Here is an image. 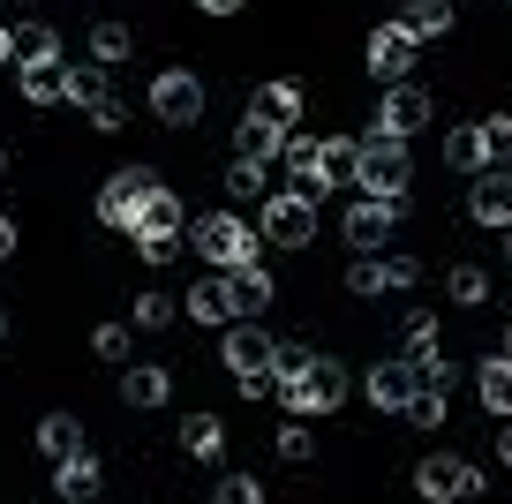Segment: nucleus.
Instances as JSON below:
<instances>
[{
  "instance_id": "ddd939ff",
  "label": "nucleus",
  "mask_w": 512,
  "mask_h": 504,
  "mask_svg": "<svg viewBox=\"0 0 512 504\" xmlns=\"http://www.w3.org/2000/svg\"><path fill=\"white\" fill-rule=\"evenodd\" d=\"M377 128L384 136H422L430 128V91H415V83H384V98H377Z\"/></svg>"
},
{
  "instance_id": "f8f14e48",
  "label": "nucleus",
  "mask_w": 512,
  "mask_h": 504,
  "mask_svg": "<svg viewBox=\"0 0 512 504\" xmlns=\"http://www.w3.org/2000/svg\"><path fill=\"white\" fill-rule=\"evenodd\" d=\"M467 219L490 226V234H505V226H512V166H490V174L467 181Z\"/></svg>"
},
{
  "instance_id": "412c9836",
  "label": "nucleus",
  "mask_w": 512,
  "mask_h": 504,
  "mask_svg": "<svg viewBox=\"0 0 512 504\" xmlns=\"http://www.w3.org/2000/svg\"><path fill=\"white\" fill-rule=\"evenodd\" d=\"M475 392H482V407H490L497 422H512V354H490V362H475Z\"/></svg>"
},
{
  "instance_id": "f03ea898",
  "label": "nucleus",
  "mask_w": 512,
  "mask_h": 504,
  "mask_svg": "<svg viewBox=\"0 0 512 504\" xmlns=\"http://www.w3.org/2000/svg\"><path fill=\"white\" fill-rule=\"evenodd\" d=\"M256 241H264V234H256L249 219H234V211H204V219L189 226V249L204 256L211 271H234V264H249V256H256Z\"/></svg>"
},
{
  "instance_id": "bb28decb",
  "label": "nucleus",
  "mask_w": 512,
  "mask_h": 504,
  "mask_svg": "<svg viewBox=\"0 0 512 504\" xmlns=\"http://www.w3.org/2000/svg\"><path fill=\"white\" fill-rule=\"evenodd\" d=\"M181 452H189V459H219L226 452L219 414H189V422H181Z\"/></svg>"
},
{
  "instance_id": "cd10ccee",
  "label": "nucleus",
  "mask_w": 512,
  "mask_h": 504,
  "mask_svg": "<svg viewBox=\"0 0 512 504\" xmlns=\"http://www.w3.org/2000/svg\"><path fill=\"white\" fill-rule=\"evenodd\" d=\"M249 106H256V113H272L279 128H294V121H302V83H264Z\"/></svg>"
},
{
  "instance_id": "8fccbe9b",
  "label": "nucleus",
  "mask_w": 512,
  "mask_h": 504,
  "mask_svg": "<svg viewBox=\"0 0 512 504\" xmlns=\"http://www.w3.org/2000/svg\"><path fill=\"white\" fill-rule=\"evenodd\" d=\"M196 8H204V16H234L241 0H196Z\"/></svg>"
},
{
  "instance_id": "4c0bfd02",
  "label": "nucleus",
  "mask_w": 512,
  "mask_h": 504,
  "mask_svg": "<svg viewBox=\"0 0 512 504\" xmlns=\"http://www.w3.org/2000/svg\"><path fill=\"white\" fill-rule=\"evenodd\" d=\"M211 504H264V482H249V474H219Z\"/></svg>"
},
{
  "instance_id": "a878e982",
  "label": "nucleus",
  "mask_w": 512,
  "mask_h": 504,
  "mask_svg": "<svg viewBox=\"0 0 512 504\" xmlns=\"http://www.w3.org/2000/svg\"><path fill=\"white\" fill-rule=\"evenodd\" d=\"M106 61H68V106H83V113H91V106H106Z\"/></svg>"
},
{
  "instance_id": "0eeeda50",
  "label": "nucleus",
  "mask_w": 512,
  "mask_h": 504,
  "mask_svg": "<svg viewBox=\"0 0 512 504\" xmlns=\"http://www.w3.org/2000/svg\"><path fill=\"white\" fill-rule=\"evenodd\" d=\"M151 189H159V174H151V166H121V174L98 189V219L121 226V234H136V211H144Z\"/></svg>"
},
{
  "instance_id": "1a4fd4ad",
  "label": "nucleus",
  "mask_w": 512,
  "mask_h": 504,
  "mask_svg": "<svg viewBox=\"0 0 512 504\" xmlns=\"http://www.w3.org/2000/svg\"><path fill=\"white\" fill-rule=\"evenodd\" d=\"M272 347H279V339L264 331V316H234V324L219 331V362L234 369V377H241V369H272Z\"/></svg>"
},
{
  "instance_id": "6e6552de",
  "label": "nucleus",
  "mask_w": 512,
  "mask_h": 504,
  "mask_svg": "<svg viewBox=\"0 0 512 504\" xmlns=\"http://www.w3.org/2000/svg\"><path fill=\"white\" fill-rule=\"evenodd\" d=\"M415 489H422V504H467L482 489V474L467 467V459L437 452V459H422V467H415Z\"/></svg>"
},
{
  "instance_id": "09e8293b",
  "label": "nucleus",
  "mask_w": 512,
  "mask_h": 504,
  "mask_svg": "<svg viewBox=\"0 0 512 504\" xmlns=\"http://www.w3.org/2000/svg\"><path fill=\"white\" fill-rule=\"evenodd\" d=\"M497 459L512 467V422H497Z\"/></svg>"
},
{
  "instance_id": "3c124183",
  "label": "nucleus",
  "mask_w": 512,
  "mask_h": 504,
  "mask_svg": "<svg viewBox=\"0 0 512 504\" xmlns=\"http://www.w3.org/2000/svg\"><path fill=\"white\" fill-rule=\"evenodd\" d=\"M0 347H8V309H0Z\"/></svg>"
},
{
  "instance_id": "37998d69",
  "label": "nucleus",
  "mask_w": 512,
  "mask_h": 504,
  "mask_svg": "<svg viewBox=\"0 0 512 504\" xmlns=\"http://www.w3.org/2000/svg\"><path fill=\"white\" fill-rule=\"evenodd\" d=\"M482 136H490L497 166H512V113H497V121H482Z\"/></svg>"
},
{
  "instance_id": "6ab92c4d",
  "label": "nucleus",
  "mask_w": 512,
  "mask_h": 504,
  "mask_svg": "<svg viewBox=\"0 0 512 504\" xmlns=\"http://www.w3.org/2000/svg\"><path fill=\"white\" fill-rule=\"evenodd\" d=\"M400 354L422 369V377H430V369H445V339H437V316H422V309L407 316V331H400Z\"/></svg>"
},
{
  "instance_id": "5701e85b",
  "label": "nucleus",
  "mask_w": 512,
  "mask_h": 504,
  "mask_svg": "<svg viewBox=\"0 0 512 504\" xmlns=\"http://www.w3.org/2000/svg\"><path fill=\"white\" fill-rule=\"evenodd\" d=\"M234 301H241V316H264V309L279 301V279L249 256V264H234Z\"/></svg>"
},
{
  "instance_id": "2eb2a0df",
  "label": "nucleus",
  "mask_w": 512,
  "mask_h": 504,
  "mask_svg": "<svg viewBox=\"0 0 512 504\" xmlns=\"http://www.w3.org/2000/svg\"><path fill=\"white\" fill-rule=\"evenodd\" d=\"M287 136H294V128H279L272 113H256V106H249V121L234 128V158H256V166H272V158L287 151Z\"/></svg>"
},
{
  "instance_id": "ea45409f",
  "label": "nucleus",
  "mask_w": 512,
  "mask_h": 504,
  "mask_svg": "<svg viewBox=\"0 0 512 504\" xmlns=\"http://www.w3.org/2000/svg\"><path fill=\"white\" fill-rule=\"evenodd\" d=\"M91 354H98V362H128V324H98L91 331Z\"/></svg>"
},
{
  "instance_id": "c03bdc74",
  "label": "nucleus",
  "mask_w": 512,
  "mask_h": 504,
  "mask_svg": "<svg viewBox=\"0 0 512 504\" xmlns=\"http://www.w3.org/2000/svg\"><path fill=\"white\" fill-rule=\"evenodd\" d=\"M91 128H98V136H113V128H128V106H121V98H106V106H91Z\"/></svg>"
},
{
  "instance_id": "de8ad7c7",
  "label": "nucleus",
  "mask_w": 512,
  "mask_h": 504,
  "mask_svg": "<svg viewBox=\"0 0 512 504\" xmlns=\"http://www.w3.org/2000/svg\"><path fill=\"white\" fill-rule=\"evenodd\" d=\"M16 256V219H0V264Z\"/></svg>"
},
{
  "instance_id": "c9c22d12",
  "label": "nucleus",
  "mask_w": 512,
  "mask_h": 504,
  "mask_svg": "<svg viewBox=\"0 0 512 504\" xmlns=\"http://www.w3.org/2000/svg\"><path fill=\"white\" fill-rule=\"evenodd\" d=\"M309 362H317V347H302V339H279V347H272V377L279 384H294Z\"/></svg>"
},
{
  "instance_id": "58836bf2",
  "label": "nucleus",
  "mask_w": 512,
  "mask_h": 504,
  "mask_svg": "<svg viewBox=\"0 0 512 504\" xmlns=\"http://www.w3.org/2000/svg\"><path fill=\"white\" fill-rule=\"evenodd\" d=\"M309 452H317V437H309V422H302V414H294V422L279 429V459H294V467H302Z\"/></svg>"
},
{
  "instance_id": "72a5a7b5",
  "label": "nucleus",
  "mask_w": 512,
  "mask_h": 504,
  "mask_svg": "<svg viewBox=\"0 0 512 504\" xmlns=\"http://www.w3.org/2000/svg\"><path fill=\"white\" fill-rule=\"evenodd\" d=\"M174 309H181L174 294H151V286H144V294L128 301V324H136V331H159V324H166V316H174Z\"/></svg>"
},
{
  "instance_id": "dca6fc26",
  "label": "nucleus",
  "mask_w": 512,
  "mask_h": 504,
  "mask_svg": "<svg viewBox=\"0 0 512 504\" xmlns=\"http://www.w3.org/2000/svg\"><path fill=\"white\" fill-rule=\"evenodd\" d=\"M279 166H287V189H309V196H332L324 189V136H287V151H279Z\"/></svg>"
},
{
  "instance_id": "49530a36",
  "label": "nucleus",
  "mask_w": 512,
  "mask_h": 504,
  "mask_svg": "<svg viewBox=\"0 0 512 504\" xmlns=\"http://www.w3.org/2000/svg\"><path fill=\"white\" fill-rule=\"evenodd\" d=\"M16 61V23H0V68Z\"/></svg>"
},
{
  "instance_id": "f257e3e1",
  "label": "nucleus",
  "mask_w": 512,
  "mask_h": 504,
  "mask_svg": "<svg viewBox=\"0 0 512 504\" xmlns=\"http://www.w3.org/2000/svg\"><path fill=\"white\" fill-rule=\"evenodd\" d=\"M407 181H415V158H407V143H400V136H384V128H369V136H362V158H354V189H362V196H392V204H400Z\"/></svg>"
},
{
  "instance_id": "864d4df0",
  "label": "nucleus",
  "mask_w": 512,
  "mask_h": 504,
  "mask_svg": "<svg viewBox=\"0 0 512 504\" xmlns=\"http://www.w3.org/2000/svg\"><path fill=\"white\" fill-rule=\"evenodd\" d=\"M0 174H8V143H0Z\"/></svg>"
},
{
  "instance_id": "c85d7f7f",
  "label": "nucleus",
  "mask_w": 512,
  "mask_h": 504,
  "mask_svg": "<svg viewBox=\"0 0 512 504\" xmlns=\"http://www.w3.org/2000/svg\"><path fill=\"white\" fill-rule=\"evenodd\" d=\"M354 158H362V136H324V189H347Z\"/></svg>"
},
{
  "instance_id": "f3484780",
  "label": "nucleus",
  "mask_w": 512,
  "mask_h": 504,
  "mask_svg": "<svg viewBox=\"0 0 512 504\" xmlns=\"http://www.w3.org/2000/svg\"><path fill=\"white\" fill-rule=\"evenodd\" d=\"M121 399L136 414H151V407H166V399H174V377H166L159 362H128L121 369Z\"/></svg>"
},
{
  "instance_id": "e433bc0d",
  "label": "nucleus",
  "mask_w": 512,
  "mask_h": 504,
  "mask_svg": "<svg viewBox=\"0 0 512 504\" xmlns=\"http://www.w3.org/2000/svg\"><path fill=\"white\" fill-rule=\"evenodd\" d=\"M347 294H362V301H377V294H384V256H354Z\"/></svg>"
},
{
  "instance_id": "603ef678",
  "label": "nucleus",
  "mask_w": 512,
  "mask_h": 504,
  "mask_svg": "<svg viewBox=\"0 0 512 504\" xmlns=\"http://www.w3.org/2000/svg\"><path fill=\"white\" fill-rule=\"evenodd\" d=\"M505 264H512V226H505Z\"/></svg>"
},
{
  "instance_id": "79ce46f5",
  "label": "nucleus",
  "mask_w": 512,
  "mask_h": 504,
  "mask_svg": "<svg viewBox=\"0 0 512 504\" xmlns=\"http://www.w3.org/2000/svg\"><path fill=\"white\" fill-rule=\"evenodd\" d=\"M415 279H422V256H384V286H392V294H407Z\"/></svg>"
},
{
  "instance_id": "7c9ffc66",
  "label": "nucleus",
  "mask_w": 512,
  "mask_h": 504,
  "mask_svg": "<svg viewBox=\"0 0 512 504\" xmlns=\"http://www.w3.org/2000/svg\"><path fill=\"white\" fill-rule=\"evenodd\" d=\"M407 31H415V38H445L452 31V0H407Z\"/></svg>"
},
{
  "instance_id": "39448f33",
  "label": "nucleus",
  "mask_w": 512,
  "mask_h": 504,
  "mask_svg": "<svg viewBox=\"0 0 512 504\" xmlns=\"http://www.w3.org/2000/svg\"><path fill=\"white\" fill-rule=\"evenodd\" d=\"M362 392H369V407H377V414H407V407H415V392H422V369L407 362V354H384V362H369Z\"/></svg>"
},
{
  "instance_id": "473e14b6",
  "label": "nucleus",
  "mask_w": 512,
  "mask_h": 504,
  "mask_svg": "<svg viewBox=\"0 0 512 504\" xmlns=\"http://www.w3.org/2000/svg\"><path fill=\"white\" fill-rule=\"evenodd\" d=\"M264 174H272V166H256V158H234V166H226V196H234V204H256V196H272V189H264Z\"/></svg>"
},
{
  "instance_id": "5fc2aeb1",
  "label": "nucleus",
  "mask_w": 512,
  "mask_h": 504,
  "mask_svg": "<svg viewBox=\"0 0 512 504\" xmlns=\"http://www.w3.org/2000/svg\"><path fill=\"white\" fill-rule=\"evenodd\" d=\"M505 354H512V339H505Z\"/></svg>"
},
{
  "instance_id": "7ed1b4c3",
  "label": "nucleus",
  "mask_w": 512,
  "mask_h": 504,
  "mask_svg": "<svg viewBox=\"0 0 512 504\" xmlns=\"http://www.w3.org/2000/svg\"><path fill=\"white\" fill-rule=\"evenodd\" d=\"M279 399H287V414H302V422H317V414L347 407V362L317 354V362H309L294 384H279Z\"/></svg>"
},
{
  "instance_id": "aec40b11",
  "label": "nucleus",
  "mask_w": 512,
  "mask_h": 504,
  "mask_svg": "<svg viewBox=\"0 0 512 504\" xmlns=\"http://www.w3.org/2000/svg\"><path fill=\"white\" fill-rule=\"evenodd\" d=\"M98 482H106V467H98L91 452H76V459H61V467H53V489H61V504H91Z\"/></svg>"
},
{
  "instance_id": "c756f323",
  "label": "nucleus",
  "mask_w": 512,
  "mask_h": 504,
  "mask_svg": "<svg viewBox=\"0 0 512 504\" xmlns=\"http://www.w3.org/2000/svg\"><path fill=\"white\" fill-rule=\"evenodd\" d=\"M445 294L460 301V309H482V301H490V271H482V264H452L445 271Z\"/></svg>"
},
{
  "instance_id": "9b49d317",
  "label": "nucleus",
  "mask_w": 512,
  "mask_h": 504,
  "mask_svg": "<svg viewBox=\"0 0 512 504\" xmlns=\"http://www.w3.org/2000/svg\"><path fill=\"white\" fill-rule=\"evenodd\" d=\"M400 204H407V196H400ZM400 204H392V196H362V204L347 211V226H339V234H347L362 256H377L384 241L400 234Z\"/></svg>"
},
{
  "instance_id": "f704fd0d",
  "label": "nucleus",
  "mask_w": 512,
  "mask_h": 504,
  "mask_svg": "<svg viewBox=\"0 0 512 504\" xmlns=\"http://www.w3.org/2000/svg\"><path fill=\"white\" fill-rule=\"evenodd\" d=\"M128 46H136V38H128V23H98V31H91V61H128Z\"/></svg>"
},
{
  "instance_id": "a19ab883",
  "label": "nucleus",
  "mask_w": 512,
  "mask_h": 504,
  "mask_svg": "<svg viewBox=\"0 0 512 504\" xmlns=\"http://www.w3.org/2000/svg\"><path fill=\"white\" fill-rule=\"evenodd\" d=\"M181 241H189V234H136V249H144V264H174Z\"/></svg>"
},
{
  "instance_id": "4be33fe9",
  "label": "nucleus",
  "mask_w": 512,
  "mask_h": 504,
  "mask_svg": "<svg viewBox=\"0 0 512 504\" xmlns=\"http://www.w3.org/2000/svg\"><path fill=\"white\" fill-rule=\"evenodd\" d=\"M136 234H189V211H181V196L166 189V181L144 196V211H136Z\"/></svg>"
},
{
  "instance_id": "20e7f679",
  "label": "nucleus",
  "mask_w": 512,
  "mask_h": 504,
  "mask_svg": "<svg viewBox=\"0 0 512 504\" xmlns=\"http://www.w3.org/2000/svg\"><path fill=\"white\" fill-rule=\"evenodd\" d=\"M256 234L279 241V249H309V241H317V196H309V189H272Z\"/></svg>"
},
{
  "instance_id": "393cba45",
  "label": "nucleus",
  "mask_w": 512,
  "mask_h": 504,
  "mask_svg": "<svg viewBox=\"0 0 512 504\" xmlns=\"http://www.w3.org/2000/svg\"><path fill=\"white\" fill-rule=\"evenodd\" d=\"M38 452H46L53 467H61V459H76V452H83V422H76V414H46V422H38Z\"/></svg>"
},
{
  "instance_id": "a18cd8bd",
  "label": "nucleus",
  "mask_w": 512,
  "mask_h": 504,
  "mask_svg": "<svg viewBox=\"0 0 512 504\" xmlns=\"http://www.w3.org/2000/svg\"><path fill=\"white\" fill-rule=\"evenodd\" d=\"M241 399H264V392H279V377H272V369H241Z\"/></svg>"
},
{
  "instance_id": "9d476101",
  "label": "nucleus",
  "mask_w": 512,
  "mask_h": 504,
  "mask_svg": "<svg viewBox=\"0 0 512 504\" xmlns=\"http://www.w3.org/2000/svg\"><path fill=\"white\" fill-rule=\"evenodd\" d=\"M362 61H369L377 83H407V68H415V31H407V23H377L369 46H362Z\"/></svg>"
},
{
  "instance_id": "4468645a",
  "label": "nucleus",
  "mask_w": 512,
  "mask_h": 504,
  "mask_svg": "<svg viewBox=\"0 0 512 504\" xmlns=\"http://www.w3.org/2000/svg\"><path fill=\"white\" fill-rule=\"evenodd\" d=\"M181 309L196 316V324H211V331H226L241 316V301H234V271H211V279H196L189 294H181Z\"/></svg>"
},
{
  "instance_id": "a211bd4d",
  "label": "nucleus",
  "mask_w": 512,
  "mask_h": 504,
  "mask_svg": "<svg viewBox=\"0 0 512 504\" xmlns=\"http://www.w3.org/2000/svg\"><path fill=\"white\" fill-rule=\"evenodd\" d=\"M445 166L475 181V174H490V166H497V151H490V136H482V128H452V136H445Z\"/></svg>"
},
{
  "instance_id": "423d86ee",
  "label": "nucleus",
  "mask_w": 512,
  "mask_h": 504,
  "mask_svg": "<svg viewBox=\"0 0 512 504\" xmlns=\"http://www.w3.org/2000/svg\"><path fill=\"white\" fill-rule=\"evenodd\" d=\"M151 113H159L166 128L204 121V76H189V68H159V76H151Z\"/></svg>"
},
{
  "instance_id": "2f4dec72",
  "label": "nucleus",
  "mask_w": 512,
  "mask_h": 504,
  "mask_svg": "<svg viewBox=\"0 0 512 504\" xmlns=\"http://www.w3.org/2000/svg\"><path fill=\"white\" fill-rule=\"evenodd\" d=\"M23 98H31V106H61L68 98V61L61 68H23Z\"/></svg>"
},
{
  "instance_id": "b1692460",
  "label": "nucleus",
  "mask_w": 512,
  "mask_h": 504,
  "mask_svg": "<svg viewBox=\"0 0 512 504\" xmlns=\"http://www.w3.org/2000/svg\"><path fill=\"white\" fill-rule=\"evenodd\" d=\"M16 68H61V31L53 23H16Z\"/></svg>"
}]
</instances>
